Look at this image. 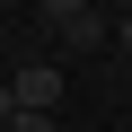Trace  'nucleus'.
<instances>
[{"label": "nucleus", "instance_id": "obj_1", "mask_svg": "<svg viewBox=\"0 0 132 132\" xmlns=\"http://www.w3.org/2000/svg\"><path fill=\"white\" fill-rule=\"evenodd\" d=\"M9 97H18V114H53L62 106V71L53 62H18L9 71Z\"/></svg>", "mask_w": 132, "mask_h": 132}, {"label": "nucleus", "instance_id": "obj_5", "mask_svg": "<svg viewBox=\"0 0 132 132\" xmlns=\"http://www.w3.org/2000/svg\"><path fill=\"white\" fill-rule=\"evenodd\" d=\"M114 44H123V53H132V9H123V18H114Z\"/></svg>", "mask_w": 132, "mask_h": 132}, {"label": "nucleus", "instance_id": "obj_2", "mask_svg": "<svg viewBox=\"0 0 132 132\" xmlns=\"http://www.w3.org/2000/svg\"><path fill=\"white\" fill-rule=\"evenodd\" d=\"M35 9H44V18H53V27H79V18H88V9H97V0H35Z\"/></svg>", "mask_w": 132, "mask_h": 132}, {"label": "nucleus", "instance_id": "obj_4", "mask_svg": "<svg viewBox=\"0 0 132 132\" xmlns=\"http://www.w3.org/2000/svg\"><path fill=\"white\" fill-rule=\"evenodd\" d=\"M9 123H18V97H9V88H0V132H9Z\"/></svg>", "mask_w": 132, "mask_h": 132}, {"label": "nucleus", "instance_id": "obj_3", "mask_svg": "<svg viewBox=\"0 0 132 132\" xmlns=\"http://www.w3.org/2000/svg\"><path fill=\"white\" fill-rule=\"evenodd\" d=\"M9 132H62V123H53V114H18Z\"/></svg>", "mask_w": 132, "mask_h": 132}]
</instances>
